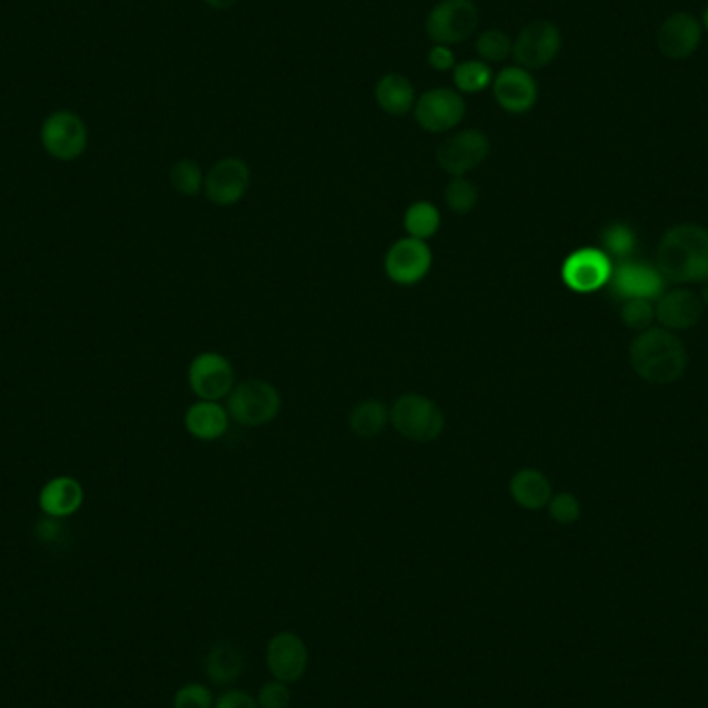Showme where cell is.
Listing matches in <instances>:
<instances>
[{"instance_id":"obj_1","label":"cell","mask_w":708,"mask_h":708,"mask_svg":"<svg viewBox=\"0 0 708 708\" xmlns=\"http://www.w3.org/2000/svg\"><path fill=\"white\" fill-rule=\"evenodd\" d=\"M657 270L676 285H705L708 280V230L678 225L667 230L657 247Z\"/></svg>"},{"instance_id":"obj_2","label":"cell","mask_w":708,"mask_h":708,"mask_svg":"<svg viewBox=\"0 0 708 708\" xmlns=\"http://www.w3.org/2000/svg\"><path fill=\"white\" fill-rule=\"evenodd\" d=\"M630 365L650 386H669L684 376L688 352L681 340L665 328H648L630 345Z\"/></svg>"},{"instance_id":"obj_3","label":"cell","mask_w":708,"mask_h":708,"mask_svg":"<svg viewBox=\"0 0 708 708\" xmlns=\"http://www.w3.org/2000/svg\"><path fill=\"white\" fill-rule=\"evenodd\" d=\"M390 422L398 436L417 443L436 441L446 429V417L438 402L422 393L400 396L390 408Z\"/></svg>"},{"instance_id":"obj_4","label":"cell","mask_w":708,"mask_h":708,"mask_svg":"<svg viewBox=\"0 0 708 708\" xmlns=\"http://www.w3.org/2000/svg\"><path fill=\"white\" fill-rule=\"evenodd\" d=\"M280 408L282 396L263 379L241 381L228 393V415L241 427H263L280 415Z\"/></svg>"},{"instance_id":"obj_5","label":"cell","mask_w":708,"mask_h":708,"mask_svg":"<svg viewBox=\"0 0 708 708\" xmlns=\"http://www.w3.org/2000/svg\"><path fill=\"white\" fill-rule=\"evenodd\" d=\"M479 21L475 0H439L425 19V31L433 44H462L475 36Z\"/></svg>"},{"instance_id":"obj_6","label":"cell","mask_w":708,"mask_h":708,"mask_svg":"<svg viewBox=\"0 0 708 708\" xmlns=\"http://www.w3.org/2000/svg\"><path fill=\"white\" fill-rule=\"evenodd\" d=\"M415 121L427 133H448L453 131L467 117V100L453 88H436L425 91L417 98L412 108Z\"/></svg>"},{"instance_id":"obj_7","label":"cell","mask_w":708,"mask_h":708,"mask_svg":"<svg viewBox=\"0 0 708 708\" xmlns=\"http://www.w3.org/2000/svg\"><path fill=\"white\" fill-rule=\"evenodd\" d=\"M491 141L481 129H465L446 137L436 150V160L450 177H467L470 170L481 167L489 158Z\"/></svg>"},{"instance_id":"obj_8","label":"cell","mask_w":708,"mask_h":708,"mask_svg":"<svg viewBox=\"0 0 708 708\" xmlns=\"http://www.w3.org/2000/svg\"><path fill=\"white\" fill-rule=\"evenodd\" d=\"M561 50V31L551 21H532L512 42V59L527 71H539L556 61Z\"/></svg>"},{"instance_id":"obj_9","label":"cell","mask_w":708,"mask_h":708,"mask_svg":"<svg viewBox=\"0 0 708 708\" xmlns=\"http://www.w3.org/2000/svg\"><path fill=\"white\" fill-rule=\"evenodd\" d=\"M251 187V168L249 164L228 156L218 160L213 167L206 172V181H203V193L206 199L218 206V208H232L247 196Z\"/></svg>"},{"instance_id":"obj_10","label":"cell","mask_w":708,"mask_h":708,"mask_svg":"<svg viewBox=\"0 0 708 708\" xmlns=\"http://www.w3.org/2000/svg\"><path fill=\"white\" fill-rule=\"evenodd\" d=\"M189 386L199 400L220 402L237 386L232 362L218 352H201L189 365Z\"/></svg>"},{"instance_id":"obj_11","label":"cell","mask_w":708,"mask_h":708,"mask_svg":"<svg viewBox=\"0 0 708 708\" xmlns=\"http://www.w3.org/2000/svg\"><path fill=\"white\" fill-rule=\"evenodd\" d=\"M40 139L48 156L61 162H71L88 148V129L77 114L61 110L42 122Z\"/></svg>"},{"instance_id":"obj_12","label":"cell","mask_w":708,"mask_h":708,"mask_svg":"<svg viewBox=\"0 0 708 708\" xmlns=\"http://www.w3.org/2000/svg\"><path fill=\"white\" fill-rule=\"evenodd\" d=\"M614 266L609 256L601 249L585 247L574 251L561 266L564 285L578 295H590L609 285Z\"/></svg>"},{"instance_id":"obj_13","label":"cell","mask_w":708,"mask_h":708,"mask_svg":"<svg viewBox=\"0 0 708 708\" xmlns=\"http://www.w3.org/2000/svg\"><path fill=\"white\" fill-rule=\"evenodd\" d=\"M433 266L429 245L419 239H400L388 249L383 259L386 276L398 287H412L427 278Z\"/></svg>"},{"instance_id":"obj_14","label":"cell","mask_w":708,"mask_h":708,"mask_svg":"<svg viewBox=\"0 0 708 708\" xmlns=\"http://www.w3.org/2000/svg\"><path fill=\"white\" fill-rule=\"evenodd\" d=\"M493 98L508 114H527L539 102V83L530 71L513 64L493 79Z\"/></svg>"},{"instance_id":"obj_15","label":"cell","mask_w":708,"mask_h":708,"mask_svg":"<svg viewBox=\"0 0 708 708\" xmlns=\"http://www.w3.org/2000/svg\"><path fill=\"white\" fill-rule=\"evenodd\" d=\"M266 661L273 679L285 684H295L305 676L309 665V650L299 634H276L268 642Z\"/></svg>"},{"instance_id":"obj_16","label":"cell","mask_w":708,"mask_h":708,"mask_svg":"<svg viewBox=\"0 0 708 708\" xmlns=\"http://www.w3.org/2000/svg\"><path fill=\"white\" fill-rule=\"evenodd\" d=\"M609 282L616 297H621L626 301H632V299L650 301L661 297L664 292L661 271L640 261H621L611 273Z\"/></svg>"},{"instance_id":"obj_17","label":"cell","mask_w":708,"mask_h":708,"mask_svg":"<svg viewBox=\"0 0 708 708\" xmlns=\"http://www.w3.org/2000/svg\"><path fill=\"white\" fill-rule=\"evenodd\" d=\"M702 42V23L690 13L667 17L657 31V46L667 59L684 61L692 57Z\"/></svg>"},{"instance_id":"obj_18","label":"cell","mask_w":708,"mask_h":708,"mask_svg":"<svg viewBox=\"0 0 708 708\" xmlns=\"http://www.w3.org/2000/svg\"><path fill=\"white\" fill-rule=\"evenodd\" d=\"M702 313H705V305L700 301V297L688 288H676L667 292L655 307V317L669 332L690 330L702 319Z\"/></svg>"},{"instance_id":"obj_19","label":"cell","mask_w":708,"mask_h":708,"mask_svg":"<svg viewBox=\"0 0 708 708\" xmlns=\"http://www.w3.org/2000/svg\"><path fill=\"white\" fill-rule=\"evenodd\" d=\"M83 487L73 477H54L46 482L38 496L40 510L46 516L54 518H69L83 506Z\"/></svg>"},{"instance_id":"obj_20","label":"cell","mask_w":708,"mask_h":708,"mask_svg":"<svg viewBox=\"0 0 708 708\" xmlns=\"http://www.w3.org/2000/svg\"><path fill=\"white\" fill-rule=\"evenodd\" d=\"M230 415L220 402L199 400L185 412V429L199 441H216L228 431Z\"/></svg>"},{"instance_id":"obj_21","label":"cell","mask_w":708,"mask_h":708,"mask_svg":"<svg viewBox=\"0 0 708 708\" xmlns=\"http://www.w3.org/2000/svg\"><path fill=\"white\" fill-rule=\"evenodd\" d=\"M376 102L390 117H405L417 104V91L408 77L386 73L376 83Z\"/></svg>"},{"instance_id":"obj_22","label":"cell","mask_w":708,"mask_h":708,"mask_svg":"<svg viewBox=\"0 0 708 708\" xmlns=\"http://www.w3.org/2000/svg\"><path fill=\"white\" fill-rule=\"evenodd\" d=\"M510 496L520 508L535 512L547 508L549 499L554 498V487L541 470L522 468L510 481Z\"/></svg>"},{"instance_id":"obj_23","label":"cell","mask_w":708,"mask_h":708,"mask_svg":"<svg viewBox=\"0 0 708 708\" xmlns=\"http://www.w3.org/2000/svg\"><path fill=\"white\" fill-rule=\"evenodd\" d=\"M245 652L232 642H218L208 650L206 661H203V671L206 676L218 684V686H228L232 681L241 678L245 671Z\"/></svg>"},{"instance_id":"obj_24","label":"cell","mask_w":708,"mask_h":708,"mask_svg":"<svg viewBox=\"0 0 708 708\" xmlns=\"http://www.w3.org/2000/svg\"><path fill=\"white\" fill-rule=\"evenodd\" d=\"M390 422V410L381 400H362L348 417L350 431L361 439H373Z\"/></svg>"},{"instance_id":"obj_25","label":"cell","mask_w":708,"mask_h":708,"mask_svg":"<svg viewBox=\"0 0 708 708\" xmlns=\"http://www.w3.org/2000/svg\"><path fill=\"white\" fill-rule=\"evenodd\" d=\"M439 227H441V213L436 203L415 201L408 206L405 213V230L410 239L427 242L433 235H438Z\"/></svg>"},{"instance_id":"obj_26","label":"cell","mask_w":708,"mask_h":708,"mask_svg":"<svg viewBox=\"0 0 708 708\" xmlns=\"http://www.w3.org/2000/svg\"><path fill=\"white\" fill-rule=\"evenodd\" d=\"M493 71L487 62L465 61L453 67V88L460 93H481L493 86Z\"/></svg>"},{"instance_id":"obj_27","label":"cell","mask_w":708,"mask_h":708,"mask_svg":"<svg viewBox=\"0 0 708 708\" xmlns=\"http://www.w3.org/2000/svg\"><path fill=\"white\" fill-rule=\"evenodd\" d=\"M168 179H170L172 189H174L179 196L196 197L203 191L206 174H203V170L197 164L196 160L182 158V160L172 164Z\"/></svg>"},{"instance_id":"obj_28","label":"cell","mask_w":708,"mask_h":708,"mask_svg":"<svg viewBox=\"0 0 708 708\" xmlns=\"http://www.w3.org/2000/svg\"><path fill=\"white\" fill-rule=\"evenodd\" d=\"M443 199L448 210L465 216L479 206V189L475 182L468 181L467 177H453L446 187Z\"/></svg>"},{"instance_id":"obj_29","label":"cell","mask_w":708,"mask_h":708,"mask_svg":"<svg viewBox=\"0 0 708 708\" xmlns=\"http://www.w3.org/2000/svg\"><path fill=\"white\" fill-rule=\"evenodd\" d=\"M475 50L481 57V61L503 62L512 57V40L508 33L501 30H487L479 33Z\"/></svg>"},{"instance_id":"obj_30","label":"cell","mask_w":708,"mask_h":708,"mask_svg":"<svg viewBox=\"0 0 708 708\" xmlns=\"http://www.w3.org/2000/svg\"><path fill=\"white\" fill-rule=\"evenodd\" d=\"M605 253L616 259L626 261L628 257L632 256L634 249H636V235L630 227L616 222L611 227L605 228L604 237Z\"/></svg>"},{"instance_id":"obj_31","label":"cell","mask_w":708,"mask_h":708,"mask_svg":"<svg viewBox=\"0 0 708 708\" xmlns=\"http://www.w3.org/2000/svg\"><path fill=\"white\" fill-rule=\"evenodd\" d=\"M621 321L626 328L636 330V332H645L650 328L652 319H655V307L642 299H632V301L624 302L621 307Z\"/></svg>"},{"instance_id":"obj_32","label":"cell","mask_w":708,"mask_h":708,"mask_svg":"<svg viewBox=\"0 0 708 708\" xmlns=\"http://www.w3.org/2000/svg\"><path fill=\"white\" fill-rule=\"evenodd\" d=\"M213 696L203 684H187L174 694L172 708H213Z\"/></svg>"},{"instance_id":"obj_33","label":"cell","mask_w":708,"mask_h":708,"mask_svg":"<svg viewBox=\"0 0 708 708\" xmlns=\"http://www.w3.org/2000/svg\"><path fill=\"white\" fill-rule=\"evenodd\" d=\"M551 518L559 525H574L580 518V501L572 493H558L547 503Z\"/></svg>"},{"instance_id":"obj_34","label":"cell","mask_w":708,"mask_h":708,"mask_svg":"<svg viewBox=\"0 0 708 708\" xmlns=\"http://www.w3.org/2000/svg\"><path fill=\"white\" fill-rule=\"evenodd\" d=\"M257 705L259 708H288L290 705V688L285 681L273 679L261 686L257 694Z\"/></svg>"},{"instance_id":"obj_35","label":"cell","mask_w":708,"mask_h":708,"mask_svg":"<svg viewBox=\"0 0 708 708\" xmlns=\"http://www.w3.org/2000/svg\"><path fill=\"white\" fill-rule=\"evenodd\" d=\"M62 520H64V518H54V516H46L44 513V518H40V520L36 522V528H33L38 541H42L44 545H57V542H61L62 537L67 535V527H64Z\"/></svg>"},{"instance_id":"obj_36","label":"cell","mask_w":708,"mask_h":708,"mask_svg":"<svg viewBox=\"0 0 708 708\" xmlns=\"http://www.w3.org/2000/svg\"><path fill=\"white\" fill-rule=\"evenodd\" d=\"M427 62H429V67H431L433 71L446 73V71H453L456 57H453L450 46L433 44V48H431L429 54H427Z\"/></svg>"},{"instance_id":"obj_37","label":"cell","mask_w":708,"mask_h":708,"mask_svg":"<svg viewBox=\"0 0 708 708\" xmlns=\"http://www.w3.org/2000/svg\"><path fill=\"white\" fill-rule=\"evenodd\" d=\"M213 708H259V705L257 698L245 690H228L213 702Z\"/></svg>"},{"instance_id":"obj_38","label":"cell","mask_w":708,"mask_h":708,"mask_svg":"<svg viewBox=\"0 0 708 708\" xmlns=\"http://www.w3.org/2000/svg\"><path fill=\"white\" fill-rule=\"evenodd\" d=\"M208 7L211 9H216V11H228V9H232L239 0H203Z\"/></svg>"},{"instance_id":"obj_39","label":"cell","mask_w":708,"mask_h":708,"mask_svg":"<svg viewBox=\"0 0 708 708\" xmlns=\"http://www.w3.org/2000/svg\"><path fill=\"white\" fill-rule=\"evenodd\" d=\"M700 301H702V305H707L708 307V280L707 282H705V285H702V295H700Z\"/></svg>"},{"instance_id":"obj_40","label":"cell","mask_w":708,"mask_h":708,"mask_svg":"<svg viewBox=\"0 0 708 708\" xmlns=\"http://www.w3.org/2000/svg\"><path fill=\"white\" fill-rule=\"evenodd\" d=\"M702 30L708 31V7L705 9V13H702Z\"/></svg>"}]
</instances>
